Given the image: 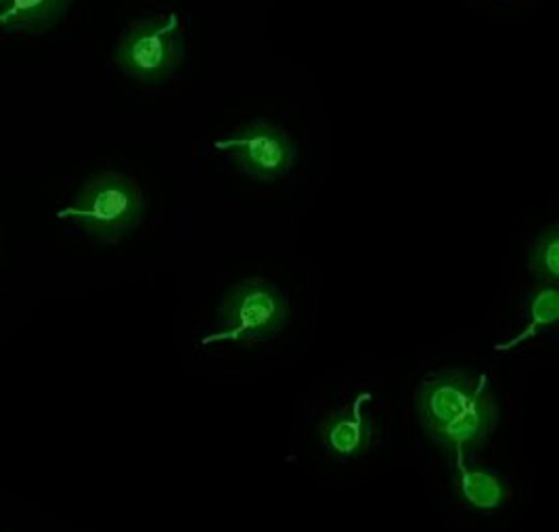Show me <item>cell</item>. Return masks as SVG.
I'll return each instance as SVG.
<instances>
[{
	"label": "cell",
	"mask_w": 559,
	"mask_h": 532,
	"mask_svg": "<svg viewBox=\"0 0 559 532\" xmlns=\"http://www.w3.org/2000/svg\"><path fill=\"white\" fill-rule=\"evenodd\" d=\"M145 208V196L132 178L99 173L82 182L74 202L57 216L99 244H118L143 223Z\"/></svg>",
	"instance_id": "2"
},
{
	"label": "cell",
	"mask_w": 559,
	"mask_h": 532,
	"mask_svg": "<svg viewBox=\"0 0 559 532\" xmlns=\"http://www.w3.org/2000/svg\"><path fill=\"white\" fill-rule=\"evenodd\" d=\"M216 150L227 153L243 173L260 180H280L294 168L298 157L287 130L264 120L237 128L229 139L216 143Z\"/></svg>",
	"instance_id": "5"
},
{
	"label": "cell",
	"mask_w": 559,
	"mask_h": 532,
	"mask_svg": "<svg viewBox=\"0 0 559 532\" xmlns=\"http://www.w3.org/2000/svg\"><path fill=\"white\" fill-rule=\"evenodd\" d=\"M531 271L545 285H558L559 281V228L547 227L534 241L531 250Z\"/></svg>",
	"instance_id": "10"
},
{
	"label": "cell",
	"mask_w": 559,
	"mask_h": 532,
	"mask_svg": "<svg viewBox=\"0 0 559 532\" xmlns=\"http://www.w3.org/2000/svg\"><path fill=\"white\" fill-rule=\"evenodd\" d=\"M455 486L461 501L480 511H492L503 506L508 499V482L499 474L467 465L461 459L455 470Z\"/></svg>",
	"instance_id": "8"
},
{
	"label": "cell",
	"mask_w": 559,
	"mask_h": 532,
	"mask_svg": "<svg viewBox=\"0 0 559 532\" xmlns=\"http://www.w3.org/2000/svg\"><path fill=\"white\" fill-rule=\"evenodd\" d=\"M559 319V292L558 285H543L534 292L526 303V328L524 331L508 342L506 346H499V351L513 348L524 340H531L543 330H549L558 323Z\"/></svg>",
	"instance_id": "9"
},
{
	"label": "cell",
	"mask_w": 559,
	"mask_h": 532,
	"mask_svg": "<svg viewBox=\"0 0 559 532\" xmlns=\"http://www.w3.org/2000/svg\"><path fill=\"white\" fill-rule=\"evenodd\" d=\"M182 59L185 40L177 15L134 22L114 51V63L120 72L147 84H159L173 76Z\"/></svg>",
	"instance_id": "4"
},
{
	"label": "cell",
	"mask_w": 559,
	"mask_h": 532,
	"mask_svg": "<svg viewBox=\"0 0 559 532\" xmlns=\"http://www.w3.org/2000/svg\"><path fill=\"white\" fill-rule=\"evenodd\" d=\"M369 401V394H360L353 405L331 413L328 419L321 422L319 434L328 456L337 461H350L371 449L376 428Z\"/></svg>",
	"instance_id": "6"
},
{
	"label": "cell",
	"mask_w": 559,
	"mask_h": 532,
	"mask_svg": "<svg viewBox=\"0 0 559 532\" xmlns=\"http://www.w3.org/2000/svg\"><path fill=\"white\" fill-rule=\"evenodd\" d=\"M415 409L426 436L455 457L480 449L499 422L490 380L474 371L433 374L421 383Z\"/></svg>",
	"instance_id": "1"
},
{
	"label": "cell",
	"mask_w": 559,
	"mask_h": 532,
	"mask_svg": "<svg viewBox=\"0 0 559 532\" xmlns=\"http://www.w3.org/2000/svg\"><path fill=\"white\" fill-rule=\"evenodd\" d=\"M74 0H0V32L47 34L57 26Z\"/></svg>",
	"instance_id": "7"
},
{
	"label": "cell",
	"mask_w": 559,
	"mask_h": 532,
	"mask_svg": "<svg viewBox=\"0 0 559 532\" xmlns=\"http://www.w3.org/2000/svg\"><path fill=\"white\" fill-rule=\"evenodd\" d=\"M289 317V303L277 285L266 280L239 281L218 306L216 331L202 344L266 342L280 335Z\"/></svg>",
	"instance_id": "3"
}]
</instances>
